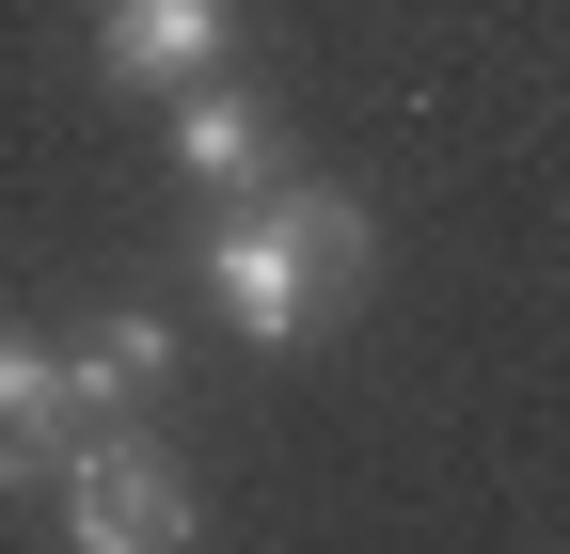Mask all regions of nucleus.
<instances>
[{
    "label": "nucleus",
    "instance_id": "1",
    "mask_svg": "<svg viewBox=\"0 0 570 554\" xmlns=\"http://www.w3.org/2000/svg\"><path fill=\"white\" fill-rule=\"evenodd\" d=\"M48 475H63V538L80 554H190L206 538V492L159 428H63Z\"/></svg>",
    "mask_w": 570,
    "mask_h": 554
},
{
    "label": "nucleus",
    "instance_id": "2",
    "mask_svg": "<svg viewBox=\"0 0 570 554\" xmlns=\"http://www.w3.org/2000/svg\"><path fill=\"white\" fill-rule=\"evenodd\" d=\"M206 301H223L254 349H302V333H333L317 301V269L302 238H285V190H238V206H206Z\"/></svg>",
    "mask_w": 570,
    "mask_h": 554
},
{
    "label": "nucleus",
    "instance_id": "3",
    "mask_svg": "<svg viewBox=\"0 0 570 554\" xmlns=\"http://www.w3.org/2000/svg\"><path fill=\"white\" fill-rule=\"evenodd\" d=\"M238 48V0H96V80L111 96H175Z\"/></svg>",
    "mask_w": 570,
    "mask_h": 554
},
{
    "label": "nucleus",
    "instance_id": "4",
    "mask_svg": "<svg viewBox=\"0 0 570 554\" xmlns=\"http://www.w3.org/2000/svg\"><path fill=\"white\" fill-rule=\"evenodd\" d=\"M159 111H175V175H190L206 206H238V190H269V175H285V127H269V96H238L223 63H206V80H175Z\"/></svg>",
    "mask_w": 570,
    "mask_h": 554
},
{
    "label": "nucleus",
    "instance_id": "5",
    "mask_svg": "<svg viewBox=\"0 0 570 554\" xmlns=\"http://www.w3.org/2000/svg\"><path fill=\"white\" fill-rule=\"evenodd\" d=\"M63 428H159V396H175V333L159 317H96V333H63Z\"/></svg>",
    "mask_w": 570,
    "mask_h": 554
},
{
    "label": "nucleus",
    "instance_id": "6",
    "mask_svg": "<svg viewBox=\"0 0 570 554\" xmlns=\"http://www.w3.org/2000/svg\"><path fill=\"white\" fill-rule=\"evenodd\" d=\"M285 190V238H302V269H317V301L348 317L381 286V222H365V190H333V175H269Z\"/></svg>",
    "mask_w": 570,
    "mask_h": 554
},
{
    "label": "nucleus",
    "instance_id": "7",
    "mask_svg": "<svg viewBox=\"0 0 570 554\" xmlns=\"http://www.w3.org/2000/svg\"><path fill=\"white\" fill-rule=\"evenodd\" d=\"M48 459H63V365L32 349V333H0V492L48 475Z\"/></svg>",
    "mask_w": 570,
    "mask_h": 554
}]
</instances>
